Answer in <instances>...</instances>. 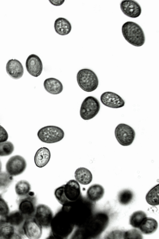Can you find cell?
<instances>
[{"instance_id":"9c48e42d","label":"cell","mask_w":159,"mask_h":239,"mask_svg":"<svg viewBox=\"0 0 159 239\" xmlns=\"http://www.w3.org/2000/svg\"><path fill=\"white\" fill-rule=\"evenodd\" d=\"M36 201L34 193L30 191L27 195L20 197L18 203V210L26 219L33 217L35 211Z\"/></svg>"},{"instance_id":"d6986e66","label":"cell","mask_w":159,"mask_h":239,"mask_svg":"<svg viewBox=\"0 0 159 239\" xmlns=\"http://www.w3.org/2000/svg\"><path fill=\"white\" fill-rule=\"evenodd\" d=\"M51 158L49 150L46 147H41L37 150L34 156V162L36 165L41 168L46 165Z\"/></svg>"},{"instance_id":"836d02e7","label":"cell","mask_w":159,"mask_h":239,"mask_svg":"<svg viewBox=\"0 0 159 239\" xmlns=\"http://www.w3.org/2000/svg\"><path fill=\"white\" fill-rule=\"evenodd\" d=\"M49 2L52 5L58 6L62 5L64 2V0H49Z\"/></svg>"},{"instance_id":"e575fe53","label":"cell","mask_w":159,"mask_h":239,"mask_svg":"<svg viewBox=\"0 0 159 239\" xmlns=\"http://www.w3.org/2000/svg\"><path fill=\"white\" fill-rule=\"evenodd\" d=\"M2 168V164L1 161L0 160V172H1Z\"/></svg>"},{"instance_id":"7402d4cb","label":"cell","mask_w":159,"mask_h":239,"mask_svg":"<svg viewBox=\"0 0 159 239\" xmlns=\"http://www.w3.org/2000/svg\"><path fill=\"white\" fill-rule=\"evenodd\" d=\"M54 27L56 33L61 36L68 34L72 29L70 22L63 17L57 18L54 22Z\"/></svg>"},{"instance_id":"d6a6232c","label":"cell","mask_w":159,"mask_h":239,"mask_svg":"<svg viewBox=\"0 0 159 239\" xmlns=\"http://www.w3.org/2000/svg\"><path fill=\"white\" fill-rule=\"evenodd\" d=\"M8 138L7 132L0 124V142L7 141Z\"/></svg>"},{"instance_id":"3957f363","label":"cell","mask_w":159,"mask_h":239,"mask_svg":"<svg viewBox=\"0 0 159 239\" xmlns=\"http://www.w3.org/2000/svg\"><path fill=\"white\" fill-rule=\"evenodd\" d=\"M54 194L57 200L62 206L74 202L82 196L79 183L74 179L57 188Z\"/></svg>"},{"instance_id":"8992f818","label":"cell","mask_w":159,"mask_h":239,"mask_svg":"<svg viewBox=\"0 0 159 239\" xmlns=\"http://www.w3.org/2000/svg\"><path fill=\"white\" fill-rule=\"evenodd\" d=\"M37 135L41 142L47 143H53L62 140L65 133L60 128L56 126L48 125L40 129Z\"/></svg>"},{"instance_id":"30bf717a","label":"cell","mask_w":159,"mask_h":239,"mask_svg":"<svg viewBox=\"0 0 159 239\" xmlns=\"http://www.w3.org/2000/svg\"><path fill=\"white\" fill-rule=\"evenodd\" d=\"M53 216L52 211L48 206L40 204L36 207L34 218L42 228H47L50 227Z\"/></svg>"},{"instance_id":"6da1fadb","label":"cell","mask_w":159,"mask_h":239,"mask_svg":"<svg viewBox=\"0 0 159 239\" xmlns=\"http://www.w3.org/2000/svg\"><path fill=\"white\" fill-rule=\"evenodd\" d=\"M91 201L82 196L77 201L62 206L75 227H80L86 223L92 215Z\"/></svg>"},{"instance_id":"44dd1931","label":"cell","mask_w":159,"mask_h":239,"mask_svg":"<svg viewBox=\"0 0 159 239\" xmlns=\"http://www.w3.org/2000/svg\"><path fill=\"white\" fill-rule=\"evenodd\" d=\"M104 190L101 185L93 184L88 188L86 193V198L91 202H95L100 200L103 196Z\"/></svg>"},{"instance_id":"1f68e13d","label":"cell","mask_w":159,"mask_h":239,"mask_svg":"<svg viewBox=\"0 0 159 239\" xmlns=\"http://www.w3.org/2000/svg\"><path fill=\"white\" fill-rule=\"evenodd\" d=\"M125 238H142L141 232L136 229H132L126 231L125 233Z\"/></svg>"},{"instance_id":"ffe728a7","label":"cell","mask_w":159,"mask_h":239,"mask_svg":"<svg viewBox=\"0 0 159 239\" xmlns=\"http://www.w3.org/2000/svg\"><path fill=\"white\" fill-rule=\"evenodd\" d=\"M43 85L46 91L53 95L60 94L63 89V86L61 82L54 78H49L45 79Z\"/></svg>"},{"instance_id":"7a4b0ae2","label":"cell","mask_w":159,"mask_h":239,"mask_svg":"<svg viewBox=\"0 0 159 239\" xmlns=\"http://www.w3.org/2000/svg\"><path fill=\"white\" fill-rule=\"evenodd\" d=\"M50 227V236L52 238L65 239L71 234L75 226L66 211L61 208L53 216Z\"/></svg>"},{"instance_id":"8fae6325","label":"cell","mask_w":159,"mask_h":239,"mask_svg":"<svg viewBox=\"0 0 159 239\" xmlns=\"http://www.w3.org/2000/svg\"><path fill=\"white\" fill-rule=\"evenodd\" d=\"M27 166L25 159L18 155L10 158L6 165V172L10 175L14 176L22 174L25 170Z\"/></svg>"},{"instance_id":"4316f807","label":"cell","mask_w":159,"mask_h":239,"mask_svg":"<svg viewBox=\"0 0 159 239\" xmlns=\"http://www.w3.org/2000/svg\"><path fill=\"white\" fill-rule=\"evenodd\" d=\"M15 188L16 194L20 197H22L29 194L31 190V186L27 181L21 180L16 184Z\"/></svg>"},{"instance_id":"4dcf8cb0","label":"cell","mask_w":159,"mask_h":239,"mask_svg":"<svg viewBox=\"0 0 159 239\" xmlns=\"http://www.w3.org/2000/svg\"><path fill=\"white\" fill-rule=\"evenodd\" d=\"M9 209L7 202L0 194V217H6L9 214Z\"/></svg>"},{"instance_id":"52a82bcc","label":"cell","mask_w":159,"mask_h":239,"mask_svg":"<svg viewBox=\"0 0 159 239\" xmlns=\"http://www.w3.org/2000/svg\"><path fill=\"white\" fill-rule=\"evenodd\" d=\"M100 104L95 97L89 96L83 101L80 109V115L84 120H89L95 117L99 112Z\"/></svg>"},{"instance_id":"5bb4252c","label":"cell","mask_w":159,"mask_h":239,"mask_svg":"<svg viewBox=\"0 0 159 239\" xmlns=\"http://www.w3.org/2000/svg\"><path fill=\"white\" fill-rule=\"evenodd\" d=\"M25 67L28 73L34 77L40 75L43 69L41 59L35 54H30L27 57L25 62Z\"/></svg>"},{"instance_id":"4fadbf2b","label":"cell","mask_w":159,"mask_h":239,"mask_svg":"<svg viewBox=\"0 0 159 239\" xmlns=\"http://www.w3.org/2000/svg\"><path fill=\"white\" fill-rule=\"evenodd\" d=\"M100 99L103 105L112 108H119L123 107L125 105V101L122 98L112 92H104L101 94Z\"/></svg>"},{"instance_id":"83f0119b","label":"cell","mask_w":159,"mask_h":239,"mask_svg":"<svg viewBox=\"0 0 159 239\" xmlns=\"http://www.w3.org/2000/svg\"><path fill=\"white\" fill-rule=\"evenodd\" d=\"M134 197L133 192L129 189H125L120 191L118 195L119 203L123 205H126L129 204Z\"/></svg>"},{"instance_id":"9a60e30c","label":"cell","mask_w":159,"mask_h":239,"mask_svg":"<svg viewBox=\"0 0 159 239\" xmlns=\"http://www.w3.org/2000/svg\"><path fill=\"white\" fill-rule=\"evenodd\" d=\"M120 7L124 14L131 18L138 17L142 12L140 5L134 0H123L120 2Z\"/></svg>"},{"instance_id":"484cf974","label":"cell","mask_w":159,"mask_h":239,"mask_svg":"<svg viewBox=\"0 0 159 239\" xmlns=\"http://www.w3.org/2000/svg\"><path fill=\"white\" fill-rule=\"evenodd\" d=\"M147 217V215L142 210L136 211L130 216L129 223L133 227L139 228L142 222Z\"/></svg>"},{"instance_id":"277c9868","label":"cell","mask_w":159,"mask_h":239,"mask_svg":"<svg viewBox=\"0 0 159 239\" xmlns=\"http://www.w3.org/2000/svg\"><path fill=\"white\" fill-rule=\"evenodd\" d=\"M121 31L125 39L132 45L139 47L144 44L145 38L144 32L137 23L127 21L122 25Z\"/></svg>"},{"instance_id":"ba28073f","label":"cell","mask_w":159,"mask_h":239,"mask_svg":"<svg viewBox=\"0 0 159 239\" xmlns=\"http://www.w3.org/2000/svg\"><path fill=\"white\" fill-rule=\"evenodd\" d=\"M115 135L118 143L121 146H127L133 142L135 136L133 129L124 123L118 124L115 128Z\"/></svg>"},{"instance_id":"e0dca14e","label":"cell","mask_w":159,"mask_h":239,"mask_svg":"<svg viewBox=\"0 0 159 239\" xmlns=\"http://www.w3.org/2000/svg\"><path fill=\"white\" fill-rule=\"evenodd\" d=\"M5 217L0 218V238H21V235L14 226L6 222Z\"/></svg>"},{"instance_id":"603a6c76","label":"cell","mask_w":159,"mask_h":239,"mask_svg":"<svg viewBox=\"0 0 159 239\" xmlns=\"http://www.w3.org/2000/svg\"><path fill=\"white\" fill-rule=\"evenodd\" d=\"M75 177L77 181L84 185L89 184L93 179L91 171L84 167H79L76 170L75 172Z\"/></svg>"},{"instance_id":"7c38bea8","label":"cell","mask_w":159,"mask_h":239,"mask_svg":"<svg viewBox=\"0 0 159 239\" xmlns=\"http://www.w3.org/2000/svg\"><path fill=\"white\" fill-rule=\"evenodd\" d=\"M42 228L33 217L26 219L22 230L23 234L28 238L37 239L40 238L42 236Z\"/></svg>"},{"instance_id":"f546056e","label":"cell","mask_w":159,"mask_h":239,"mask_svg":"<svg viewBox=\"0 0 159 239\" xmlns=\"http://www.w3.org/2000/svg\"><path fill=\"white\" fill-rule=\"evenodd\" d=\"M13 181V176L9 175L7 172H0V189L7 188Z\"/></svg>"},{"instance_id":"5b68a950","label":"cell","mask_w":159,"mask_h":239,"mask_svg":"<svg viewBox=\"0 0 159 239\" xmlns=\"http://www.w3.org/2000/svg\"><path fill=\"white\" fill-rule=\"evenodd\" d=\"M78 85L84 91L90 92L95 90L99 84L96 74L92 70L87 68L80 70L76 75Z\"/></svg>"},{"instance_id":"f1b7e54d","label":"cell","mask_w":159,"mask_h":239,"mask_svg":"<svg viewBox=\"0 0 159 239\" xmlns=\"http://www.w3.org/2000/svg\"><path fill=\"white\" fill-rule=\"evenodd\" d=\"M14 146L12 142L6 141L0 142V156H8L13 152Z\"/></svg>"},{"instance_id":"d4e9b609","label":"cell","mask_w":159,"mask_h":239,"mask_svg":"<svg viewBox=\"0 0 159 239\" xmlns=\"http://www.w3.org/2000/svg\"><path fill=\"white\" fill-rule=\"evenodd\" d=\"M159 184H158L152 188L147 193L145 199L147 202L152 206L159 204Z\"/></svg>"},{"instance_id":"2e32d148","label":"cell","mask_w":159,"mask_h":239,"mask_svg":"<svg viewBox=\"0 0 159 239\" xmlns=\"http://www.w3.org/2000/svg\"><path fill=\"white\" fill-rule=\"evenodd\" d=\"M6 69L8 74L14 79L20 78L24 74V69L22 64L16 59L9 60L6 64Z\"/></svg>"},{"instance_id":"ac0fdd59","label":"cell","mask_w":159,"mask_h":239,"mask_svg":"<svg viewBox=\"0 0 159 239\" xmlns=\"http://www.w3.org/2000/svg\"><path fill=\"white\" fill-rule=\"evenodd\" d=\"M6 222L14 226L21 235H23L22 227L26 218L19 210L12 211L5 217Z\"/></svg>"},{"instance_id":"cb8c5ba5","label":"cell","mask_w":159,"mask_h":239,"mask_svg":"<svg viewBox=\"0 0 159 239\" xmlns=\"http://www.w3.org/2000/svg\"><path fill=\"white\" fill-rule=\"evenodd\" d=\"M157 227L158 223L156 220L151 217H147L142 222L139 228L143 234H150L155 232Z\"/></svg>"}]
</instances>
